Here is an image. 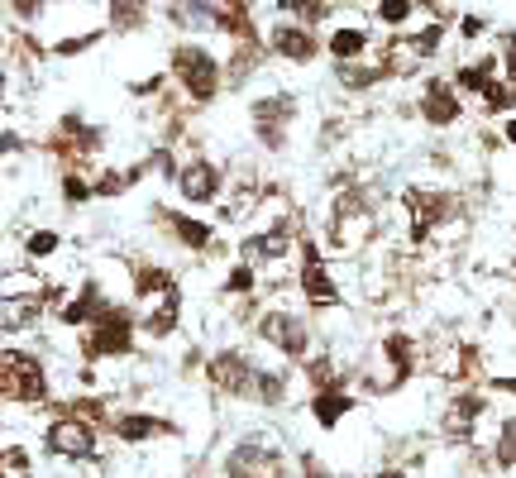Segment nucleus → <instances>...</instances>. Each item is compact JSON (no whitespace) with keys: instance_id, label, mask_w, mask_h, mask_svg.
Segmentation results:
<instances>
[{"instance_id":"1","label":"nucleus","mask_w":516,"mask_h":478,"mask_svg":"<svg viewBox=\"0 0 516 478\" xmlns=\"http://www.w3.org/2000/svg\"><path fill=\"white\" fill-rule=\"evenodd\" d=\"M330 216H325V244L335 254H364L378 239V206L383 192L373 182H349V187H330Z\"/></svg>"},{"instance_id":"2","label":"nucleus","mask_w":516,"mask_h":478,"mask_svg":"<svg viewBox=\"0 0 516 478\" xmlns=\"http://www.w3.org/2000/svg\"><path fill=\"white\" fill-rule=\"evenodd\" d=\"M220 478H292L287 440L273 426H249L239 431L225 455H220Z\"/></svg>"},{"instance_id":"3","label":"nucleus","mask_w":516,"mask_h":478,"mask_svg":"<svg viewBox=\"0 0 516 478\" xmlns=\"http://www.w3.org/2000/svg\"><path fill=\"white\" fill-rule=\"evenodd\" d=\"M82 335V364H106V359H129L134 349H139V306H125V302H110L96 321Z\"/></svg>"},{"instance_id":"4","label":"nucleus","mask_w":516,"mask_h":478,"mask_svg":"<svg viewBox=\"0 0 516 478\" xmlns=\"http://www.w3.org/2000/svg\"><path fill=\"white\" fill-rule=\"evenodd\" d=\"M168 72H172V82L182 87V96H187L192 106H211V101H220V91L230 87V82H225V63H220L206 44H196V39L172 44Z\"/></svg>"},{"instance_id":"5","label":"nucleus","mask_w":516,"mask_h":478,"mask_svg":"<svg viewBox=\"0 0 516 478\" xmlns=\"http://www.w3.org/2000/svg\"><path fill=\"white\" fill-rule=\"evenodd\" d=\"M254 335H258V345L278 349L292 369H301L316 354V326L306 316H297L292 306H263L254 316Z\"/></svg>"},{"instance_id":"6","label":"nucleus","mask_w":516,"mask_h":478,"mask_svg":"<svg viewBox=\"0 0 516 478\" xmlns=\"http://www.w3.org/2000/svg\"><path fill=\"white\" fill-rule=\"evenodd\" d=\"M48 369L34 349H15L5 345L0 349V402L5 407H43L48 402Z\"/></svg>"},{"instance_id":"7","label":"nucleus","mask_w":516,"mask_h":478,"mask_svg":"<svg viewBox=\"0 0 516 478\" xmlns=\"http://www.w3.org/2000/svg\"><path fill=\"white\" fill-rule=\"evenodd\" d=\"M301 120V101L297 91H263L249 101V125H254V144L263 153H287L292 144V130H297Z\"/></svg>"},{"instance_id":"8","label":"nucleus","mask_w":516,"mask_h":478,"mask_svg":"<svg viewBox=\"0 0 516 478\" xmlns=\"http://www.w3.org/2000/svg\"><path fill=\"white\" fill-rule=\"evenodd\" d=\"M493 412V392L488 388H459L450 392L445 412H440V440L454 450H473L478 445V426Z\"/></svg>"},{"instance_id":"9","label":"nucleus","mask_w":516,"mask_h":478,"mask_svg":"<svg viewBox=\"0 0 516 478\" xmlns=\"http://www.w3.org/2000/svg\"><path fill=\"white\" fill-rule=\"evenodd\" d=\"M43 450L53 459H67V464H91V459H101V426L58 407V416L43 426Z\"/></svg>"},{"instance_id":"10","label":"nucleus","mask_w":516,"mask_h":478,"mask_svg":"<svg viewBox=\"0 0 516 478\" xmlns=\"http://www.w3.org/2000/svg\"><path fill=\"white\" fill-rule=\"evenodd\" d=\"M206 383H211L215 397H235V402H254V383H258V359L249 349H215L206 354Z\"/></svg>"},{"instance_id":"11","label":"nucleus","mask_w":516,"mask_h":478,"mask_svg":"<svg viewBox=\"0 0 516 478\" xmlns=\"http://www.w3.org/2000/svg\"><path fill=\"white\" fill-rule=\"evenodd\" d=\"M43 149L53 153L63 168H86L96 153L106 149V130H101V125H86L82 115H63V120L53 125V134L43 139Z\"/></svg>"},{"instance_id":"12","label":"nucleus","mask_w":516,"mask_h":478,"mask_svg":"<svg viewBox=\"0 0 516 478\" xmlns=\"http://www.w3.org/2000/svg\"><path fill=\"white\" fill-rule=\"evenodd\" d=\"M172 187H177V196L187 206H215V201H225V192H230V177H225V168L215 158L192 153V158H182V173H177Z\"/></svg>"},{"instance_id":"13","label":"nucleus","mask_w":516,"mask_h":478,"mask_svg":"<svg viewBox=\"0 0 516 478\" xmlns=\"http://www.w3.org/2000/svg\"><path fill=\"white\" fill-rule=\"evenodd\" d=\"M268 53L282 58V63H292V67H311L325 53V44H321V34H316V24L278 20L268 29Z\"/></svg>"},{"instance_id":"14","label":"nucleus","mask_w":516,"mask_h":478,"mask_svg":"<svg viewBox=\"0 0 516 478\" xmlns=\"http://www.w3.org/2000/svg\"><path fill=\"white\" fill-rule=\"evenodd\" d=\"M416 115L426 120L430 130H454L464 120V91L454 87V77H426Z\"/></svg>"},{"instance_id":"15","label":"nucleus","mask_w":516,"mask_h":478,"mask_svg":"<svg viewBox=\"0 0 516 478\" xmlns=\"http://www.w3.org/2000/svg\"><path fill=\"white\" fill-rule=\"evenodd\" d=\"M153 225L182 249V254H211L215 249V225L201 216H182L172 206H153Z\"/></svg>"},{"instance_id":"16","label":"nucleus","mask_w":516,"mask_h":478,"mask_svg":"<svg viewBox=\"0 0 516 478\" xmlns=\"http://www.w3.org/2000/svg\"><path fill=\"white\" fill-rule=\"evenodd\" d=\"M110 435H115L120 445H153V440H172L177 426H172L168 416H153V412H144V407H129V412H115Z\"/></svg>"},{"instance_id":"17","label":"nucleus","mask_w":516,"mask_h":478,"mask_svg":"<svg viewBox=\"0 0 516 478\" xmlns=\"http://www.w3.org/2000/svg\"><path fill=\"white\" fill-rule=\"evenodd\" d=\"M297 292L306 297L311 311H330V306L344 302V292H340V283H335V273H330V263L325 259L297 263Z\"/></svg>"},{"instance_id":"18","label":"nucleus","mask_w":516,"mask_h":478,"mask_svg":"<svg viewBox=\"0 0 516 478\" xmlns=\"http://www.w3.org/2000/svg\"><path fill=\"white\" fill-rule=\"evenodd\" d=\"M129 292H134V306H149V302H158V297H172V292H177V273L163 268V263L129 259Z\"/></svg>"},{"instance_id":"19","label":"nucleus","mask_w":516,"mask_h":478,"mask_svg":"<svg viewBox=\"0 0 516 478\" xmlns=\"http://www.w3.org/2000/svg\"><path fill=\"white\" fill-rule=\"evenodd\" d=\"M106 306H110V297L101 292V283H96V278H86V283L77 287V292H72V297H67L53 316H58V326H63V330H86L96 316H101V311H106Z\"/></svg>"},{"instance_id":"20","label":"nucleus","mask_w":516,"mask_h":478,"mask_svg":"<svg viewBox=\"0 0 516 478\" xmlns=\"http://www.w3.org/2000/svg\"><path fill=\"white\" fill-rule=\"evenodd\" d=\"M139 326H144V340H153V345L172 340V335L182 330V292H172V297H158V302L139 306Z\"/></svg>"},{"instance_id":"21","label":"nucleus","mask_w":516,"mask_h":478,"mask_svg":"<svg viewBox=\"0 0 516 478\" xmlns=\"http://www.w3.org/2000/svg\"><path fill=\"white\" fill-rule=\"evenodd\" d=\"M354 407H359V402H354L349 388H321V392H311V402H306V412H311V421H316L321 431H340Z\"/></svg>"},{"instance_id":"22","label":"nucleus","mask_w":516,"mask_h":478,"mask_svg":"<svg viewBox=\"0 0 516 478\" xmlns=\"http://www.w3.org/2000/svg\"><path fill=\"white\" fill-rule=\"evenodd\" d=\"M211 29H220L230 44L258 39V20H254V10H249V0H220L211 15Z\"/></svg>"},{"instance_id":"23","label":"nucleus","mask_w":516,"mask_h":478,"mask_svg":"<svg viewBox=\"0 0 516 478\" xmlns=\"http://www.w3.org/2000/svg\"><path fill=\"white\" fill-rule=\"evenodd\" d=\"M53 292V287H48ZM0 297L5 302V311H0V326H5V335H20V330L29 326H39L43 321V311H53V297Z\"/></svg>"},{"instance_id":"24","label":"nucleus","mask_w":516,"mask_h":478,"mask_svg":"<svg viewBox=\"0 0 516 478\" xmlns=\"http://www.w3.org/2000/svg\"><path fill=\"white\" fill-rule=\"evenodd\" d=\"M383 82H392L383 58H378V63H368V58H359V63H335V87H344L349 96H364V91L383 87Z\"/></svg>"},{"instance_id":"25","label":"nucleus","mask_w":516,"mask_h":478,"mask_svg":"<svg viewBox=\"0 0 516 478\" xmlns=\"http://www.w3.org/2000/svg\"><path fill=\"white\" fill-rule=\"evenodd\" d=\"M325 53L335 58V63H359L373 53V39H368L364 24H335L330 34H325Z\"/></svg>"},{"instance_id":"26","label":"nucleus","mask_w":516,"mask_h":478,"mask_svg":"<svg viewBox=\"0 0 516 478\" xmlns=\"http://www.w3.org/2000/svg\"><path fill=\"white\" fill-rule=\"evenodd\" d=\"M493 77H502V53H478V58L454 67V87L464 91V96H483V87Z\"/></svg>"},{"instance_id":"27","label":"nucleus","mask_w":516,"mask_h":478,"mask_svg":"<svg viewBox=\"0 0 516 478\" xmlns=\"http://www.w3.org/2000/svg\"><path fill=\"white\" fill-rule=\"evenodd\" d=\"M268 58V39H244V44L230 48V58H225V82L230 87H244L249 77H254V67H263Z\"/></svg>"},{"instance_id":"28","label":"nucleus","mask_w":516,"mask_h":478,"mask_svg":"<svg viewBox=\"0 0 516 478\" xmlns=\"http://www.w3.org/2000/svg\"><path fill=\"white\" fill-rule=\"evenodd\" d=\"M106 29L110 34L149 29V0H106Z\"/></svg>"},{"instance_id":"29","label":"nucleus","mask_w":516,"mask_h":478,"mask_svg":"<svg viewBox=\"0 0 516 478\" xmlns=\"http://www.w3.org/2000/svg\"><path fill=\"white\" fill-rule=\"evenodd\" d=\"M287 392H292V369H268L258 364V383H254V407H287Z\"/></svg>"},{"instance_id":"30","label":"nucleus","mask_w":516,"mask_h":478,"mask_svg":"<svg viewBox=\"0 0 516 478\" xmlns=\"http://www.w3.org/2000/svg\"><path fill=\"white\" fill-rule=\"evenodd\" d=\"M258 287H263V273H258L254 263H230V273H225V283H220V297H235V302H249L258 297Z\"/></svg>"},{"instance_id":"31","label":"nucleus","mask_w":516,"mask_h":478,"mask_svg":"<svg viewBox=\"0 0 516 478\" xmlns=\"http://www.w3.org/2000/svg\"><path fill=\"white\" fill-rule=\"evenodd\" d=\"M488 459H493V474H516V416H502V421H497Z\"/></svg>"},{"instance_id":"32","label":"nucleus","mask_w":516,"mask_h":478,"mask_svg":"<svg viewBox=\"0 0 516 478\" xmlns=\"http://www.w3.org/2000/svg\"><path fill=\"white\" fill-rule=\"evenodd\" d=\"M48 278H39L34 268H20V263H10L5 268V278H0V297H43L48 292Z\"/></svg>"},{"instance_id":"33","label":"nucleus","mask_w":516,"mask_h":478,"mask_svg":"<svg viewBox=\"0 0 516 478\" xmlns=\"http://www.w3.org/2000/svg\"><path fill=\"white\" fill-rule=\"evenodd\" d=\"M301 378L311 383V392H321V388H344V378H340V369H335V354H330V349L311 354V359L301 364Z\"/></svg>"},{"instance_id":"34","label":"nucleus","mask_w":516,"mask_h":478,"mask_svg":"<svg viewBox=\"0 0 516 478\" xmlns=\"http://www.w3.org/2000/svg\"><path fill=\"white\" fill-rule=\"evenodd\" d=\"M478 110H483L488 120H497V115H512V110H516V87L507 82V77H493V82L483 87V96H478Z\"/></svg>"},{"instance_id":"35","label":"nucleus","mask_w":516,"mask_h":478,"mask_svg":"<svg viewBox=\"0 0 516 478\" xmlns=\"http://www.w3.org/2000/svg\"><path fill=\"white\" fill-rule=\"evenodd\" d=\"M58 192H63L67 206H86L96 196V177H86V168H63L58 177Z\"/></svg>"},{"instance_id":"36","label":"nucleus","mask_w":516,"mask_h":478,"mask_svg":"<svg viewBox=\"0 0 516 478\" xmlns=\"http://www.w3.org/2000/svg\"><path fill=\"white\" fill-rule=\"evenodd\" d=\"M416 10H421L416 0H378V5H373V20L387 24L392 34H402V29L416 20Z\"/></svg>"},{"instance_id":"37","label":"nucleus","mask_w":516,"mask_h":478,"mask_svg":"<svg viewBox=\"0 0 516 478\" xmlns=\"http://www.w3.org/2000/svg\"><path fill=\"white\" fill-rule=\"evenodd\" d=\"M106 34H110L106 24H96V29H86V34H63V39L48 48V53H53V58H82L86 48H96L101 39H106Z\"/></svg>"},{"instance_id":"38","label":"nucleus","mask_w":516,"mask_h":478,"mask_svg":"<svg viewBox=\"0 0 516 478\" xmlns=\"http://www.w3.org/2000/svg\"><path fill=\"white\" fill-rule=\"evenodd\" d=\"M287 20H301V24H321V20H330V0H273Z\"/></svg>"},{"instance_id":"39","label":"nucleus","mask_w":516,"mask_h":478,"mask_svg":"<svg viewBox=\"0 0 516 478\" xmlns=\"http://www.w3.org/2000/svg\"><path fill=\"white\" fill-rule=\"evenodd\" d=\"M63 249V235L58 230H24V259L39 263V259H53Z\"/></svg>"},{"instance_id":"40","label":"nucleus","mask_w":516,"mask_h":478,"mask_svg":"<svg viewBox=\"0 0 516 478\" xmlns=\"http://www.w3.org/2000/svg\"><path fill=\"white\" fill-rule=\"evenodd\" d=\"M5 478H34V459L15 440H5Z\"/></svg>"},{"instance_id":"41","label":"nucleus","mask_w":516,"mask_h":478,"mask_svg":"<svg viewBox=\"0 0 516 478\" xmlns=\"http://www.w3.org/2000/svg\"><path fill=\"white\" fill-rule=\"evenodd\" d=\"M497 53H502V77L516 87V29H502V39H497Z\"/></svg>"},{"instance_id":"42","label":"nucleus","mask_w":516,"mask_h":478,"mask_svg":"<svg viewBox=\"0 0 516 478\" xmlns=\"http://www.w3.org/2000/svg\"><path fill=\"white\" fill-rule=\"evenodd\" d=\"M5 10H10L20 24H34L43 10H48V0H5Z\"/></svg>"},{"instance_id":"43","label":"nucleus","mask_w":516,"mask_h":478,"mask_svg":"<svg viewBox=\"0 0 516 478\" xmlns=\"http://www.w3.org/2000/svg\"><path fill=\"white\" fill-rule=\"evenodd\" d=\"M483 34H488V20H483V15H464V20H459V39H464V44H478Z\"/></svg>"},{"instance_id":"44","label":"nucleus","mask_w":516,"mask_h":478,"mask_svg":"<svg viewBox=\"0 0 516 478\" xmlns=\"http://www.w3.org/2000/svg\"><path fill=\"white\" fill-rule=\"evenodd\" d=\"M335 144H344V120H325V125H321V139H316V149L330 153Z\"/></svg>"},{"instance_id":"45","label":"nucleus","mask_w":516,"mask_h":478,"mask_svg":"<svg viewBox=\"0 0 516 478\" xmlns=\"http://www.w3.org/2000/svg\"><path fill=\"white\" fill-rule=\"evenodd\" d=\"M488 392H502V397H516V373H497V378H483Z\"/></svg>"},{"instance_id":"46","label":"nucleus","mask_w":516,"mask_h":478,"mask_svg":"<svg viewBox=\"0 0 516 478\" xmlns=\"http://www.w3.org/2000/svg\"><path fill=\"white\" fill-rule=\"evenodd\" d=\"M368 478H421L416 469H402V464H383V469H373Z\"/></svg>"},{"instance_id":"47","label":"nucleus","mask_w":516,"mask_h":478,"mask_svg":"<svg viewBox=\"0 0 516 478\" xmlns=\"http://www.w3.org/2000/svg\"><path fill=\"white\" fill-rule=\"evenodd\" d=\"M502 144H512V149H516V115H507V120H502Z\"/></svg>"},{"instance_id":"48","label":"nucleus","mask_w":516,"mask_h":478,"mask_svg":"<svg viewBox=\"0 0 516 478\" xmlns=\"http://www.w3.org/2000/svg\"><path fill=\"white\" fill-rule=\"evenodd\" d=\"M502 478H516V474H502Z\"/></svg>"}]
</instances>
